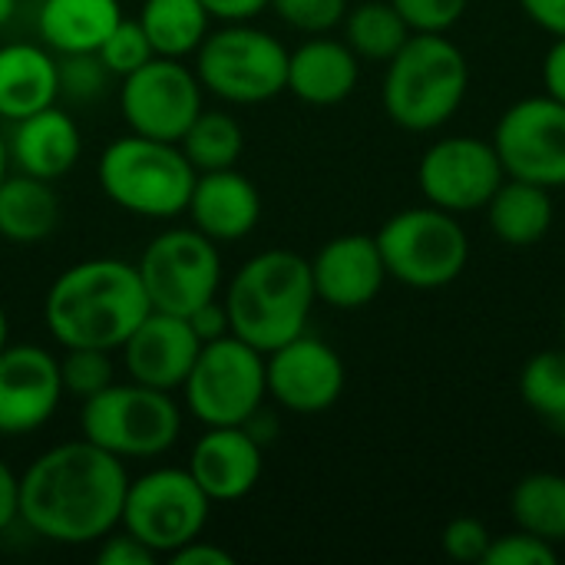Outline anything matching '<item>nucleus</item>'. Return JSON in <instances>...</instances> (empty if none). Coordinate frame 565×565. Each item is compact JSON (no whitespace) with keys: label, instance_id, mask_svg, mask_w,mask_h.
Listing matches in <instances>:
<instances>
[{"label":"nucleus","instance_id":"10","mask_svg":"<svg viewBox=\"0 0 565 565\" xmlns=\"http://www.w3.org/2000/svg\"><path fill=\"white\" fill-rule=\"evenodd\" d=\"M212 500L192 480L189 470L162 467L129 480L122 503V526L156 556H172L185 543L199 540L209 523Z\"/></svg>","mask_w":565,"mask_h":565},{"label":"nucleus","instance_id":"25","mask_svg":"<svg viewBox=\"0 0 565 565\" xmlns=\"http://www.w3.org/2000/svg\"><path fill=\"white\" fill-rule=\"evenodd\" d=\"M553 218H556V205L550 189L526 179L507 175L493 192V199L487 202V222L493 235L510 248L540 245L550 235Z\"/></svg>","mask_w":565,"mask_h":565},{"label":"nucleus","instance_id":"13","mask_svg":"<svg viewBox=\"0 0 565 565\" xmlns=\"http://www.w3.org/2000/svg\"><path fill=\"white\" fill-rule=\"evenodd\" d=\"M493 146L507 175L565 189V103L546 93L513 103L493 129Z\"/></svg>","mask_w":565,"mask_h":565},{"label":"nucleus","instance_id":"6","mask_svg":"<svg viewBox=\"0 0 565 565\" xmlns=\"http://www.w3.org/2000/svg\"><path fill=\"white\" fill-rule=\"evenodd\" d=\"M374 238L387 278L417 291L454 285L470 262V235L463 222L430 202L391 215Z\"/></svg>","mask_w":565,"mask_h":565},{"label":"nucleus","instance_id":"36","mask_svg":"<svg viewBox=\"0 0 565 565\" xmlns=\"http://www.w3.org/2000/svg\"><path fill=\"white\" fill-rule=\"evenodd\" d=\"M56 73H60V96L79 99V103L99 96L103 79L109 76V70L103 66L96 53H63L56 56Z\"/></svg>","mask_w":565,"mask_h":565},{"label":"nucleus","instance_id":"39","mask_svg":"<svg viewBox=\"0 0 565 565\" xmlns=\"http://www.w3.org/2000/svg\"><path fill=\"white\" fill-rule=\"evenodd\" d=\"M96 559L99 565H152L159 556L132 533H122V536H103V550Z\"/></svg>","mask_w":565,"mask_h":565},{"label":"nucleus","instance_id":"3","mask_svg":"<svg viewBox=\"0 0 565 565\" xmlns=\"http://www.w3.org/2000/svg\"><path fill=\"white\" fill-rule=\"evenodd\" d=\"M315 301L311 262L288 248L248 258L225 291L232 334L262 354L305 334Z\"/></svg>","mask_w":565,"mask_h":565},{"label":"nucleus","instance_id":"12","mask_svg":"<svg viewBox=\"0 0 565 565\" xmlns=\"http://www.w3.org/2000/svg\"><path fill=\"white\" fill-rule=\"evenodd\" d=\"M119 113L129 132L179 142L202 113V83L182 60L152 56L146 66L122 76Z\"/></svg>","mask_w":565,"mask_h":565},{"label":"nucleus","instance_id":"14","mask_svg":"<svg viewBox=\"0 0 565 565\" xmlns=\"http://www.w3.org/2000/svg\"><path fill=\"white\" fill-rule=\"evenodd\" d=\"M507 169L497 156L493 139L480 136H447L427 146L417 166V185L424 199L444 212L467 215L487 209Z\"/></svg>","mask_w":565,"mask_h":565},{"label":"nucleus","instance_id":"42","mask_svg":"<svg viewBox=\"0 0 565 565\" xmlns=\"http://www.w3.org/2000/svg\"><path fill=\"white\" fill-rule=\"evenodd\" d=\"M520 7L550 36H565V0H520Z\"/></svg>","mask_w":565,"mask_h":565},{"label":"nucleus","instance_id":"1","mask_svg":"<svg viewBox=\"0 0 565 565\" xmlns=\"http://www.w3.org/2000/svg\"><path fill=\"white\" fill-rule=\"evenodd\" d=\"M126 487L119 457L86 437L70 440L40 454L20 477V520L63 546L99 543L122 520Z\"/></svg>","mask_w":565,"mask_h":565},{"label":"nucleus","instance_id":"18","mask_svg":"<svg viewBox=\"0 0 565 565\" xmlns=\"http://www.w3.org/2000/svg\"><path fill=\"white\" fill-rule=\"evenodd\" d=\"M311 281H315L318 301L338 311L367 308L387 281L377 238L351 232V235H338L324 242L318 255L311 258Z\"/></svg>","mask_w":565,"mask_h":565},{"label":"nucleus","instance_id":"16","mask_svg":"<svg viewBox=\"0 0 565 565\" xmlns=\"http://www.w3.org/2000/svg\"><path fill=\"white\" fill-rule=\"evenodd\" d=\"M63 397L60 361L36 344L0 351V434L20 437L43 427Z\"/></svg>","mask_w":565,"mask_h":565},{"label":"nucleus","instance_id":"4","mask_svg":"<svg viewBox=\"0 0 565 565\" xmlns=\"http://www.w3.org/2000/svg\"><path fill=\"white\" fill-rule=\"evenodd\" d=\"M470 89V63L447 33H411L387 60L384 113L407 132H434L447 126Z\"/></svg>","mask_w":565,"mask_h":565},{"label":"nucleus","instance_id":"11","mask_svg":"<svg viewBox=\"0 0 565 565\" xmlns=\"http://www.w3.org/2000/svg\"><path fill=\"white\" fill-rule=\"evenodd\" d=\"M139 281L146 288L149 308L169 315H189L209 298H215L222 285V258L209 235L199 228H166L159 232L139 265Z\"/></svg>","mask_w":565,"mask_h":565},{"label":"nucleus","instance_id":"40","mask_svg":"<svg viewBox=\"0 0 565 565\" xmlns=\"http://www.w3.org/2000/svg\"><path fill=\"white\" fill-rule=\"evenodd\" d=\"M185 321H189V328L195 331V338H199L202 344H209V341H218V338L232 334L225 301H218V298H209L205 305H199L195 311H189V315H185Z\"/></svg>","mask_w":565,"mask_h":565},{"label":"nucleus","instance_id":"17","mask_svg":"<svg viewBox=\"0 0 565 565\" xmlns=\"http://www.w3.org/2000/svg\"><path fill=\"white\" fill-rule=\"evenodd\" d=\"M202 341L189 328L182 315L169 311H149L136 331L122 341V364L129 371V381H139L146 387L175 391L185 384Z\"/></svg>","mask_w":565,"mask_h":565},{"label":"nucleus","instance_id":"33","mask_svg":"<svg viewBox=\"0 0 565 565\" xmlns=\"http://www.w3.org/2000/svg\"><path fill=\"white\" fill-rule=\"evenodd\" d=\"M96 56L103 60V66H106L113 76L122 79V76H129L132 70L146 66V63L156 56V50H152V43H149L142 23L122 17V20L113 26V33L103 40V46L96 50Z\"/></svg>","mask_w":565,"mask_h":565},{"label":"nucleus","instance_id":"45","mask_svg":"<svg viewBox=\"0 0 565 565\" xmlns=\"http://www.w3.org/2000/svg\"><path fill=\"white\" fill-rule=\"evenodd\" d=\"M202 3H205V10H209L212 17L228 20V23L252 20V17H258V13L268 7V0H202Z\"/></svg>","mask_w":565,"mask_h":565},{"label":"nucleus","instance_id":"28","mask_svg":"<svg viewBox=\"0 0 565 565\" xmlns=\"http://www.w3.org/2000/svg\"><path fill=\"white\" fill-rule=\"evenodd\" d=\"M510 516L516 530H526L553 546L565 543V477L563 473H530L510 493Z\"/></svg>","mask_w":565,"mask_h":565},{"label":"nucleus","instance_id":"29","mask_svg":"<svg viewBox=\"0 0 565 565\" xmlns=\"http://www.w3.org/2000/svg\"><path fill=\"white\" fill-rule=\"evenodd\" d=\"M411 33L414 30L391 0H364L344 13V43L358 53V60L387 63L411 40Z\"/></svg>","mask_w":565,"mask_h":565},{"label":"nucleus","instance_id":"9","mask_svg":"<svg viewBox=\"0 0 565 565\" xmlns=\"http://www.w3.org/2000/svg\"><path fill=\"white\" fill-rule=\"evenodd\" d=\"M185 404L205 427H242L265 407V354L235 334L209 341L185 377Z\"/></svg>","mask_w":565,"mask_h":565},{"label":"nucleus","instance_id":"19","mask_svg":"<svg viewBox=\"0 0 565 565\" xmlns=\"http://www.w3.org/2000/svg\"><path fill=\"white\" fill-rule=\"evenodd\" d=\"M262 444L245 427H209L189 457V473L212 503L245 500L262 480Z\"/></svg>","mask_w":565,"mask_h":565},{"label":"nucleus","instance_id":"20","mask_svg":"<svg viewBox=\"0 0 565 565\" xmlns=\"http://www.w3.org/2000/svg\"><path fill=\"white\" fill-rule=\"evenodd\" d=\"M185 212L192 218V228H199L212 242H238L255 232L262 218V195L255 182L235 169L199 172Z\"/></svg>","mask_w":565,"mask_h":565},{"label":"nucleus","instance_id":"24","mask_svg":"<svg viewBox=\"0 0 565 565\" xmlns=\"http://www.w3.org/2000/svg\"><path fill=\"white\" fill-rule=\"evenodd\" d=\"M122 20L119 0H43L36 30L50 53H96Z\"/></svg>","mask_w":565,"mask_h":565},{"label":"nucleus","instance_id":"2","mask_svg":"<svg viewBox=\"0 0 565 565\" xmlns=\"http://www.w3.org/2000/svg\"><path fill=\"white\" fill-rule=\"evenodd\" d=\"M149 311L136 265L119 258H86L70 265L50 285L43 301V321L60 348L119 351Z\"/></svg>","mask_w":565,"mask_h":565},{"label":"nucleus","instance_id":"30","mask_svg":"<svg viewBox=\"0 0 565 565\" xmlns=\"http://www.w3.org/2000/svg\"><path fill=\"white\" fill-rule=\"evenodd\" d=\"M182 156L195 172H215V169H235L245 149V132L238 119L218 109H202L185 136L179 139Z\"/></svg>","mask_w":565,"mask_h":565},{"label":"nucleus","instance_id":"7","mask_svg":"<svg viewBox=\"0 0 565 565\" xmlns=\"http://www.w3.org/2000/svg\"><path fill=\"white\" fill-rule=\"evenodd\" d=\"M79 430L89 444L119 460H146L166 454L182 430V414L169 391L139 381L109 384L83 401Z\"/></svg>","mask_w":565,"mask_h":565},{"label":"nucleus","instance_id":"38","mask_svg":"<svg viewBox=\"0 0 565 565\" xmlns=\"http://www.w3.org/2000/svg\"><path fill=\"white\" fill-rule=\"evenodd\" d=\"M490 540H493V536H490V530H487L483 520H477V516H457V520L447 523L440 546H444L447 559L473 565L483 563V556H487V550H490Z\"/></svg>","mask_w":565,"mask_h":565},{"label":"nucleus","instance_id":"32","mask_svg":"<svg viewBox=\"0 0 565 565\" xmlns=\"http://www.w3.org/2000/svg\"><path fill=\"white\" fill-rule=\"evenodd\" d=\"M63 361H60V377H63V394L73 397H93L103 387L113 384V361L109 351L99 348H63Z\"/></svg>","mask_w":565,"mask_h":565},{"label":"nucleus","instance_id":"34","mask_svg":"<svg viewBox=\"0 0 565 565\" xmlns=\"http://www.w3.org/2000/svg\"><path fill=\"white\" fill-rule=\"evenodd\" d=\"M268 7L291 26L301 33H331L334 26L344 23L348 13V0H268Z\"/></svg>","mask_w":565,"mask_h":565},{"label":"nucleus","instance_id":"22","mask_svg":"<svg viewBox=\"0 0 565 565\" xmlns=\"http://www.w3.org/2000/svg\"><path fill=\"white\" fill-rule=\"evenodd\" d=\"M361 79L358 53L344 40L311 36L288 53V93L308 106L344 103Z\"/></svg>","mask_w":565,"mask_h":565},{"label":"nucleus","instance_id":"21","mask_svg":"<svg viewBox=\"0 0 565 565\" xmlns=\"http://www.w3.org/2000/svg\"><path fill=\"white\" fill-rule=\"evenodd\" d=\"M79 149H83L79 126L73 122L70 113L56 109V103L40 109V113L17 119L10 136H7L10 166L17 172L36 175L46 182L63 179L76 166Z\"/></svg>","mask_w":565,"mask_h":565},{"label":"nucleus","instance_id":"49","mask_svg":"<svg viewBox=\"0 0 565 565\" xmlns=\"http://www.w3.org/2000/svg\"><path fill=\"white\" fill-rule=\"evenodd\" d=\"M563 338H565V305H563Z\"/></svg>","mask_w":565,"mask_h":565},{"label":"nucleus","instance_id":"15","mask_svg":"<svg viewBox=\"0 0 565 565\" xmlns=\"http://www.w3.org/2000/svg\"><path fill=\"white\" fill-rule=\"evenodd\" d=\"M265 384L285 411L324 414L344 394V361L328 341L305 331L265 354Z\"/></svg>","mask_w":565,"mask_h":565},{"label":"nucleus","instance_id":"26","mask_svg":"<svg viewBox=\"0 0 565 565\" xmlns=\"http://www.w3.org/2000/svg\"><path fill=\"white\" fill-rule=\"evenodd\" d=\"M60 222L53 182L17 172L0 182V235L17 245L43 242Z\"/></svg>","mask_w":565,"mask_h":565},{"label":"nucleus","instance_id":"46","mask_svg":"<svg viewBox=\"0 0 565 565\" xmlns=\"http://www.w3.org/2000/svg\"><path fill=\"white\" fill-rule=\"evenodd\" d=\"M7 169H10V156H7V136L0 132V182L7 179Z\"/></svg>","mask_w":565,"mask_h":565},{"label":"nucleus","instance_id":"48","mask_svg":"<svg viewBox=\"0 0 565 565\" xmlns=\"http://www.w3.org/2000/svg\"><path fill=\"white\" fill-rule=\"evenodd\" d=\"M13 10H17V0H0V26L13 17Z\"/></svg>","mask_w":565,"mask_h":565},{"label":"nucleus","instance_id":"37","mask_svg":"<svg viewBox=\"0 0 565 565\" xmlns=\"http://www.w3.org/2000/svg\"><path fill=\"white\" fill-rule=\"evenodd\" d=\"M414 33H447L454 30L470 0H391Z\"/></svg>","mask_w":565,"mask_h":565},{"label":"nucleus","instance_id":"5","mask_svg":"<svg viewBox=\"0 0 565 565\" xmlns=\"http://www.w3.org/2000/svg\"><path fill=\"white\" fill-rule=\"evenodd\" d=\"M99 185L109 202L142 218H175L189 209L195 169L179 142L149 136H119L99 156Z\"/></svg>","mask_w":565,"mask_h":565},{"label":"nucleus","instance_id":"47","mask_svg":"<svg viewBox=\"0 0 565 565\" xmlns=\"http://www.w3.org/2000/svg\"><path fill=\"white\" fill-rule=\"evenodd\" d=\"M10 344V324H7V311L0 308V351Z\"/></svg>","mask_w":565,"mask_h":565},{"label":"nucleus","instance_id":"43","mask_svg":"<svg viewBox=\"0 0 565 565\" xmlns=\"http://www.w3.org/2000/svg\"><path fill=\"white\" fill-rule=\"evenodd\" d=\"M172 565H232V553L212 546V543H202V540H192L185 543L182 550H175L169 556Z\"/></svg>","mask_w":565,"mask_h":565},{"label":"nucleus","instance_id":"41","mask_svg":"<svg viewBox=\"0 0 565 565\" xmlns=\"http://www.w3.org/2000/svg\"><path fill=\"white\" fill-rule=\"evenodd\" d=\"M543 93L565 103V36H553V46L543 56Z\"/></svg>","mask_w":565,"mask_h":565},{"label":"nucleus","instance_id":"35","mask_svg":"<svg viewBox=\"0 0 565 565\" xmlns=\"http://www.w3.org/2000/svg\"><path fill=\"white\" fill-rule=\"evenodd\" d=\"M559 553L553 543L526 533V530H513L507 536H493L490 550L483 556V565H556Z\"/></svg>","mask_w":565,"mask_h":565},{"label":"nucleus","instance_id":"23","mask_svg":"<svg viewBox=\"0 0 565 565\" xmlns=\"http://www.w3.org/2000/svg\"><path fill=\"white\" fill-rule=\"evenodd\" d=\"M60 96L56 56L36 43L0 46V119L17 122L53 106Z\"/></svg>","mask_w":565,"mask_h":565},{"label":"nucleus","instance_id":"27","mask_svg":"<svg viewBox=\"0 0 565 565\" xmlns=\"http://www.w3.org/2000/svg\"><path fill=\"white\" fill-rule=\"evenodd\" d=\"M212 13L202 0H142L139 23L156 50V56L185 60L209 36Z\"/></svg>","mask_w":565,"mask_h":565},{"label":"nucleus","instance_id":"31","mask_svg":"<svg viewBox=\"0 0 565 565\" xmlns=\"http://www.w3.org/2000/svg\"><path fill=\"white\" fill-rule=\"evenodd\" d=\"M520 394L526 407L565 437V348L540 351L520 374Z\"/></svg>","mask_w":565,"mask_h":565},{"label":"nucleus","instance_id":"8","mask_svg":"<svg viewBox=\"0 0 565 565\" xmlns=\"http://www.w3.org/2000/svg\"><path fill=\"white\" fill-rule=\"evenodd\" d=\"M195 76L202 89L242 106L268 103L288 89V46L255 26L232 23L215 30L195 50Z\"/></svg>","mask_w":565,"mask_h":565},{"label":"nucleus","instance_id":"44","mask_svg":"<svg viewBox=\"0 0 565 565\" xmlns=\"http://www.w3.org/2000/svg\"><path fill=\"white\" fill-rule=\"evenodd\" d=\"M20 520V477H13V470L0 460V533Z\"/></svg>","mask_w":565,"mask_h":565}]
</instances>
